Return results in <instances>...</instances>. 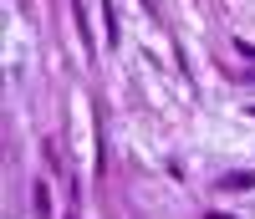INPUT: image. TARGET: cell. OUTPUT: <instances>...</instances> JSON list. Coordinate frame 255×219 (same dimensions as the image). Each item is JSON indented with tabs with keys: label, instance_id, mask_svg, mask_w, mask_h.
<instances>
[{
	"label": "cell",
	"instance_id": "obj_1",
	"mask_svg": "<svg viewBox=\"0 0 255 219\" xmlns=\"http://www.w3.org/2000/svg\"><path fill=\"white\" fill-rule=\"evenodd\" d=\"M225 189H255V173H225Z\"/></svg>",
	"mask_w": 255,
	"mask_h": 219
}]
</instances>
